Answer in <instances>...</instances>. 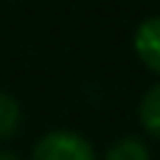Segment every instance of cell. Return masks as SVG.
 Masks as SVG:
<instances>
[{"label":"cell","instance_id":"obj_6","mask_svg":"<svg viewBox=\"0 0 160 160\" xmlns=\"http://www.w3.org/2000/svg\"><path fill=\"white\" fill-rule=\"evenodd\" d=\"M0 160H20V158H14V155H8V152H0Z\"/></svg>","mask_w":160,"mask_h":160},{"label":"cell","instance_id":"obj_5","mask_svg":"<svg viewBox=\"0 0 160 160\" xmlns=\"http://www.w3.org/2000/svg\"><path fill=\"white\" fill-rule=\"evenodd\" d=\"M17 127H20V104L8 93H0V141L11 138Z\"/></svg>","mask_w":160,"mask_h":160},{"label":"cell","instance_id":"obj_1","mask_svg":"<svg viewBox=\"0 0 160 160\" xmlns=\"http://www.w3.org/2000/svg\"><path fill=\"white\" fill-rule=\"evenodd\" d=\"M31 160H96V152L82 135L56 129L37 141Z\"/></svg>","mask_w":160,"mask_h":160},{"label":"cell","instance_id":"obj_3","mask_svg":"<svg viewBox=\"0 0 160 160\" xmlns=\"http://www.w3.org/2000/svg\"><path fill=\"white\" fill-rule=\"evenodd\" d=\"M141 124L152 138H160V82L141 101Z\"/></svg>","mask_w":160,"mask_h":160},{"label":"cell","instance_id":"obj_2","mask_svg":"<svg viewBox=\"0 0 160 160\" xmlns=\"http://www.w3.org/2000/svg\"><path fill=\"white\" fill-rule=\"evenodd\" d=\"M135 53L141 56V62L160 73V17H149L138 25L135 31Z\"/></svg>","mask_w":160,"mask_h":160},{"label":"cell","instance_id":"obj_4","mask_svg":"<svg viewBox=\"0 0 160 160\" xmlns=\"http://www.w3.org/2000/svg\"><path fill=\"white\" fill-rule=\"evenodd\" d=\"M104 160H149V149H146V143H143L141 138L129 135V138L115 141V143L107 149Z\"/></svg>","mask_w":160,"mask_h":160}]
</instances>
